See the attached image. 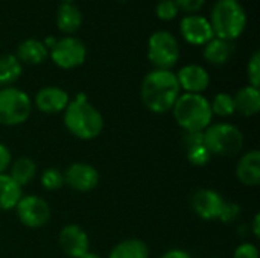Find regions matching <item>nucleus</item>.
I'll return each mask as SVG.
<instances>
[{"label": "nucleus", "instance_id": "obj_1", "mask_svg": "<svg viewBox=\"0 0 260 258\" xmlns=\"http://www.w3.org/2000/svg\"><path fill=\"white\" fill-rule=\"evenodd\" d=\"M180 84L172 70H152L143 81L140 96L143 105L154 114H166L172 111L180 97Z\"/></svg>", "mask_w": 260, "mask_h": 258}, {"label": "nucleus", "instance_id": "obj_2", "mask_svg": "<svg viewBox=\"0 0 260 258\" xmlns=\"http://www.w3.org/2000/svg\"><path fill=\"white\" fill-rule=\"evenodd\" d=\"M64 125L72 135L88 141L101 135L104 129V117L84 94H79L64 109Z\"/></svg>", "mask_w": 260, "mask_h": 258}, {"label": "nucleus", "instance_id": "obj_3", "mask_svg": "<svg viewBox=\"0 0 260 258\" xmlns=\"http://www.w3.org/2000/svg\"><path fill=\"white\" fill-rule=\"evenodd\" d=\"M209 23L215 38L233 43L247 27V12L239 0H216L210 9Z\"/></svg>", "mask_w": 260, "mask_h": 258}, {"label": "nucleus", "instance_id": "obj_4", "mask_svg": "<svg viewBox=\"0 0 260 258\" xmlns=\"http://www.w3.org/2000/svg\"><path fill=\"white\" fill-rule=\"evenodd\" d=\"M172 114L186 132H203L212 125L210 102L203 94L184 93L177 99Z\"/></svg>", "mask_w": 260, "mask_h": 258}, {"label": "nucleus", "instance_id": "obj_5", "mask_svg": "<svg viewBox=\"0 0 260 258\" xmlns=\"http://www.w3.org/2000/svg\"><path fill=\"white\" fill-rule=\"evenodd\" d=\"M204 146L212 155L232 158L244 148V134L230 123H215L204 131Z\"/></svg>", "mask_w": 260, "mask_h": 258}, {"label": "nucleus", "instance_id": "obj_6", "mask_svg": "<svg viewBox=\"0 0 260 258\" xmlns=\"http://www.w3.org/2000/svg\"><path fill=\"white\" fill-rule=\"evenodd\" d=\"M32 113V102L29 96L15 88H0V125L18 126L24 123Z\"/></svg>", "mask_w": 260, "mask_h": 258}, {"label": "nucleus", "instance_id": "obj_7", "mask_svg": "<svg viewBox=\"0 0 260 258\" xmlns=\"http://www.w3.org/2000/svg\"><path fill=\"white\" fill-rule=\"evenodd\" d=\"M148 59L155 70H172L180 59V44L169 30H157L148 40Z\"/></svg>", "mask_w": 260, "mask_h": 258}, {"label": "nucleus", "instance_id": "obj_8", "mask_svg": "<svg viewBox=\"0 0 260 258\" xmlns=\"http://www.w3.org/2000/svg\"><path fill=\"white\" fill-rule=\"evenodd\" d=\"M49 56L59 68L72 70L85 62L87 47L82 40L73 35H66L64 38L56 40L53 47L49 50Z\"/></svg>", "mask_w": 260, "mask_h": 258}, {"label": "nucleus", "instance_id": "obj_9", "mask_svg": "<svg viewBox=\"0 0 260 258\" xmlns=\"http://www.w3.org/2000/svg\"><path fill=\"white\" fill-rule=\"evenodd\" d=\"M17 217L18 220L32 230L44 227L50 220V207L49 204L41 199L40 196L29 195V196H21L18 201L17 207Z\"/></svg>", "mask_w": 260, "mask_h": 258}, {"label": "nucleus", "instance_id": "obj_10", "mask_svg": "<svg viewBox=\"0 0 260 258\" xmlns=\"http://www.w3.org/2000/svg\"><path fill=\"white\" fill-rule=\"evenodd\" d=\"M190 207L197 216L204 220H215L221 219L225 201L224 198L210 189H200L190 196Z\"/></svg>", "mask_w": 260, "mask_h": 258}, {"label": "nucleus", "instance_id": "obj_11", "mask_svg": "<svg viewBox=\"0 0 260 258\" xmlns=\"http://www.w3.org/2000/svg\"><path fill=\"white\" fill-rule=\"evenodd\" d=\"M180 32L190 46H206L215 38L209 18L200 14H187L180 21Z\"/></svg>", "mask_w": 260, "mask_h": 258}, {"label": "nucleus", "instance_id": "obj_12", "mask_svg": "<svg viewBox=\"0 0 260 258\" xmlns=\"http://www.w3.org/2000/svg\"><path fill=\"white\" fill-rule=\"evenodd\" d=\"M64 182L75 192L87 193L99 184V173L90 164L73 163L64 172Z\"/></svg>", "mask_w": 260, "mask_h": 258}, {"label": "nucleus", "instance_id": "obj_13", "mask_svg": "<svg viewBox=\"0 0 260 258\" xmlns=\"http://www.w3.org/2000/svg\"><path fill=\"white\" fill-rule=\"evenodd\" d=\"M59 246L62 252L70 258H81L88 252V236L78 225H67L59 231Z\"/></svg>", "mask_w": 260, "mask_h": 258}, {"label": "nucleus", "instance_id": "obj_14", "mask_svg": "<svg viewBox=\"0 0 260 258\" xmlns=\"http://www.w3.org/2000/svg\"><path fill=\"white\" fill-rule=\"evenodd\" d=\"M177 81L180 84V88L186 93L192 94H201L209 88L210 84V75L209 71L198 64H187L178 70Z\"/></svg>", "mask_w": 260, "mask_h": 258}, {"label": "nucleus", "instance_id": "obj_15", "mask_svg": "<svg viewBox=\"0 0 260 258\" xmlns=\"http://www.w3.org/2000/svg\"><path fill=\"white\" fill-rule=\"evenodd\" d=\"M70 103L69 94L59 87H44L35 96V106L44 114H58Z\"/></svg>", "mask_w": 260, "mask_h": 258}, {"label": "nucleus", "instance_id": "obj_16", "mask_svg": "<svg viewBox=\"0 0 260 258\" xmlns=\"http://www.w3.org/2000/svg\"><path fill=\"white\" fill-rule=\"evenodd\" d=\"M238 179L247 187H257L260 184V152L250 151L245 154L236 166Z\"/></svg>", "mask_w": 260, "mask_h": 258}, {"label": "nucleus", "instance_id": "obj_17", "mask_svg": "<svg viewBox=\"0 0 260 258\" xmlns=\"http://www.w3.org/2000/svg\"><path fill=\"white\" fill-rule=\"evenodd\" d=\"M17 59L26 65H38L41 62H44L49 56V49L44 46V43L41 40L37 38H27L24 41H21L17 47V53H15Z\"/></svg>", "mask_w": 260, "mask_h": 258}, {"label": "nucleus", "instance_id": "obj_18", "mask_svg": "<svg viewBox=\"0 0 260 258\" xmlns=\"http://www.w3.org/2000/svg\"><path fill=\"white\" fill-rule=\"evenodd\" d=\"M235 53V44L221 38H212L204 46V59L212 65H225Z\"/></svg>", "mask_w": 260, "mask_h": 258}, {"label": "nucleus", "instance_id": "obj_19", "mask_svg": "<svg viewBox=\"0 0 260 258\" xmlns=\"http://www.w3.org/2000/svg\"><path fill=\"white\" fill-rule=\"evenodd\" d=\"M56 26L66 35H73L82 26V12L75 3H61L56 11Z\"/></svg>", "mask_w": 260, "mask_h": 258}, {"label": "nucleus", "instance_id": "obj_20", "mask_svg": "<svg viewBox=\"0 0 260 258\" xmlns=\"http://www.w3.org/2000/svg\"><path fill=\"white\" fill-rule=\"evenodd\" d=\"M235 109L244 117H253L260 111V91L251 85L241 88L235 96Z\"/></svg>", "mask_w": 260, "mask_h": 258}, {"label": "nucleus", "instance_id": "obj_21", "mask_svg": "<svg viewBox=\"0 0 260 258\" xmlns=\"http://www.w3.org/2000/svg\"><path fill=\"white\" fill-rule=\"evenodd\" d=\"M23 196V187H20L9 175H0V210H14Z\"/></svg>", "mask_w": 260, "mask_h": 258}, {"label": "nucleus", "instance_id": "obj_22", "mask_svg": "<svg viewBox=\"0 0 260 258\" xmlns=\"http://www.w3.org/2000/svg\"><path fill=\"white\" fill-rule=\"evenodd\" d=\"M108 258H149V249L139 239H126L111 249Z\"/></svg>", "mask_w": 260, "mask_h": 258}, {"label": "nucleus", "instance_id": "obj_23", "mask_svg": "<svg viewBox=\"0 0 260 258\" xmlns=\"http://www.w3.org/2000/svg\"><path fill=\"white\" fill-rule=\"evenodd\" d=\"M35 175H37V164L29 157H20V158H17L11 164V173H9V176L20 187H24L29 182H32L34 178H35Z\"/></svg>", "mask_w": 260, "mask_h": 258}, {"label": "nucleus", "instance_id": "obj_24", "mask_svg": "<svg viewBox=\"0 0 260 258\" xmlns=\"http://www.w3.org/2000/svg\"><path fill=\"white\" fill-rule=\"evenodd\" d=\"M23 71L21 62L17 59L15 55L6 53L0 56V87H11Z\"/></svg>", "mask_w": 260, "mask_h": 258}, {"label": "nucleus", "instance_id": "obj_25", "mask_svg": "<svg viewBox=\"0 0 260 258\" xmlns=\"http://www.w3.org/2000/svg\"><path fill=\"white\" fill-rule=\"evenodd\" d=\"M210 108H212V113L219 116V117H229V116H233L236 113L233 96L229 93H218L213 97Z\"/></svg>", "mask_w": 260, "mask_h": 258}, {"label": "nucleus", "instance_id": "obj_26", "mask_svg": "<svg viewBox=\"0 0 260 258\" xmlns=\"http://www.w3.org/2000/svg\"><path fill=\"white\" fill-rule=\"evenodd\" d=\"M64 184V173L59 169L49 167L41 173V186L49 192L59 190Z\"/></svg>", "mask_w": 260, "mask_h": 258}, {"label": "nucleus", "instance_id": "obj_27", "mask_svg": "<svg viewBox=\"0 0 260 258\" xmlns=\"http://www.w3.org/2000/svg\"><path fill=\"white\" fill-rule=\"evenodd\" d=\"M186 154H187L189 163L192 166H197V167H203V166L209 164L212 160V154L207 151V148L204 144L189 148V149H186Z\"/></svg>", "mask_w": 260, "mask_h": 258}, {"label": "nucleus", "instance_id": "obj_28", "mask_svg": "<svg viewBox=\"0 0 260 258\" xmlns=\"http://www.w3.org/2000/svg\"><path fill=\"white\" fill-rule=\"evenodd\" d=\"M180 9L175 0H160L155 6V15L163 21H171L178 15Z\"/></svg>", "mask_w": 260, "mask_h": 258}, {"label": "nucleus", "instance_id": "obj_29", "mask_svg": "<svg viewBox=\"0 0 260 258\" xmlns=\"http://www.w3.org/2000/svg\"><path fill=\"white\" fill-rule=\"evenodd\" d=\"M247 75H248V81L250 85L254 88H259L260 85V52L256 50L247 65Z\"/></svg>", "mask_w": 260, "mask_h": 258}, {"label": "nucleus", "instance_id": "obj_30", "mask_svg": "<svg viewBox=\"0 0 260 258\" xmlns=\"http://www.w3.org/2000/svg\"><path fill=\"white\" fill-rule=\"evenodd\" d=\"M207 0H175L177 6L180 11L186 12V14H197Z\"/></svg>", "mask_w": 260, "mask_h": 258}, {"label": "nucleus", "instance_id": "obj_31", "mask_svg": "<svg viewBox=\"0 0 260 258\" xmlns=\"http://www.w3.org/2000/svg\"><path fill=\"white\" fill-rule=\"evenodd\" d=\"M233 258H259V249L256 245L251 243H242L236 248Z\"/></svg>", "mask_w": 260, "mask_h": 258}, {"label": "nucleus", "instance_id": "obj_32", "mask_svg": "<svg viewBox=\"0 0 260 258\" xmlns=\"http://www.w3.org/2000/svg\"><path fill=\"white\" fill-rule=\"evenodd\" d=\"M183 144L186 149L204 144V131L203 132H186L183 137Z\"/></svg>", "mask_w": 260, "mask_h": 258}, {"label": "nucleus", "instance_id": "obj_33", "mask_svg": "<svg viewBox=\"0 0 260 258\" xmlns=\"http://www.w3.org/2000/svg\"><path fill=\"white\" fill-rule=\"evenodd\" d=\"M11 163H12L11 151L8 149V146L0 143V175L5 173V170L11 166Z\"/></svg>", "mask_w": 260, "mask_h": 258}, {"label": "nucleus", "instance_id": "obj_34", "mask_svg": "<svg viewBox=\"0 0 260 258\" xmlns=\"http://www.w3.org/2000/svg\"><path fill=\"white\" fill-rule=\"evenodd\" d=\"M238 214H239V205L225 202V207H224V211H222L221 220H222V222H232Z\"/></svg>", "mask_w": 260, "mask_h": 258}, {"label": "nucleus", "instance_id": "obj_35", "mask_svg": "<svg viewBox=\"0 0 260 258\" xmlns=\"http://www.w3.org/2000/svg\"><path fill=\"white\" fill-rule=\"evenodd\" d=\"M160 258H192L186 251H181V249H171L168 251L166 254H163Z\"/></svg>", "mask_w": 260, "mask_h": 258}, {"label": "nucleus", "instance_id": "obj_36", "mask_svg": "<svg viewBox=\"0 0 260 258\" xmlns=\"http://www.w3.org/2000/svg\"><path fill=\"white\" fill-rule=\"evenodd\" d=\"M259 224H260V216L259 214H256V216H254V219H253V233H254V236H256V237H260Z\"/></svg>", "mask_w": 260, "mask_h": 258}, {"label": "nucleus", "instance_id": "obj_37", "mask_svg": "<svg viewBox=\"0 0 260 258\" xmlns=\"http://www.w3.org/2000/svg\"><path fill=\"white\" fill-rule=\"evenodd\" d=\"M81 258H101V257H99L98 254H94V252H90V251H88V252H85V254H84Z\"/></svg>", "mask_w": 260, "mask_h": 258}, {"label": "nucleus", "instance_id": "obj_38", "mask_svg": "<svg viewBox=\"0 0 260 258\" xmlns=\"http://www.w3.org/2000/svg\"><path fill=\"white\" fill-rule=\"evenodd\" d=\"M61 3H73V0H61Z\"/></svg>", "mask_w": 260, "mask_h": 258}, {"label": "nucleus", "instance_id": "obj_39", "mask_svg": "<svg viewBox=\"0 0 260 258\" xmlns=\"http://www.w3.org/2000/svg\"><path fill=\"white\" fill-rule=\"evenodd\" d=\"M119 2H126V0H119Z\"/></svg>", "mask_w": 260, "mask_h": 258}, {"label": "nucleus", "instance_id": "obj_40", "mask_svg": "<svg viewBox=\"0 0 260 258\" xmlns=\"http://www.w3.org/2000/svg\"><path fill=\"white\" fill-rule=\"evenodd\" d=\"M158 2H160V0H158Z\"/></svg>", "mask_w": 260, "mask_h": 258}]
</instances>
